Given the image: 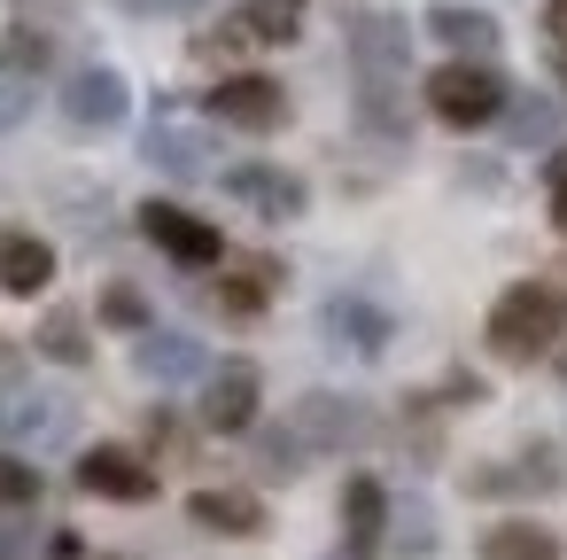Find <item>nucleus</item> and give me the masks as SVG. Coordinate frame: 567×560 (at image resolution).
Segmentation results:
<instances>
[{
  "mask_svg": "<svg viewBox=\"0 0 567 560\" xmlns=\"http://www.w3.org/2000/svg\"><path fill=\"white\" fill-rule=\"evenodd\" d=\"M497 118H505V141L513 149H551L559 141V102L551 94H505Z\"/></svg>",
  "mask_w": 567,
  "mask_h": 560,
  "instance_id": "obj_16",
  "label": "nucleus"
},
{
  "mask_svg": "<svg viewBox=\"0 0 567 560\" xmlns=\"http://www.w3.org/2000/svg\"><path fill=\"white\" fill-rule=\"evenodd\" d=\"M303 459H311V444H303L296 428H265V436H257V467H265L272 482H288V475H303Z\"/></svg>",
  "mask_w": 567,
  "mask_h": 560,
  "instance_id": "obj_22",
  "label": "nucleus"
},
{
  "mask_svg": "<svg viewBox=\"0 0 567 560\" xmlns=\"http://www.w3.org/2000/svg\"><path fill=\"white\" fill-rule=\"evenodd\" d=\"M32 350L55 358V366H86V358H94V327H86L79 312H48L40 335H32Z\"/></svg>",
  "mask_w": 567,
  "mask_h": 560,
  "instance_id": "obj_19",
  "label": "nucleus"
},
{
  "mask_svg": "<svg viewBox=\"0 0 567 560\" xmlns=\"http://www.w3.org/2000/svg\"><path fill=\"white\" fill-rule=\"evenodd\" d=\"M342 529H350V552H358V560L381 544V529H389V498H381L373 475H358V482L342 490Z\"/></svg>",
  "mask_w": 567,
  "mask_h": 560,
  "instance_id": "obj_18",
  "label": "nucleus"
},
{
  "mask_svg": "<svg viewBox=\"0 0 567 560\" xmlns=\"http://www.w3.org/2000/svg\"><path fill=\"white\" fill-rule=\"evenodd\" d=\"M187 513H195V529H218V537H257L265 529V506L249 490H195Z\"/></svg>",
  "mask_w": 567,
  "mask_h": 560,
  "instance_id": "obj_15",
  "label": "nucleus"
},
{
  "mask_svg": "<svg viewBox=\"0 0 567 560\" xmlns=\"http://www.w3.org/2000/svg\"><path fill=\"white\" fill-rule=\"evenodd\" d=\"M482 560H559V537L536 529V521H497L482 537Z\"/></svg>",
  "mask_w": 567,
  "mask_h": 560,
  "instance_id": "obj_20",
  "label": "nucleus"
},
{
  "mask_svg": "<svg viewBox=\"0 0 567 560\" xmlns=\"http://www.w3.org/2000/svg\"><path fill=\"white\" fill-rule=\"evenodd\" d=\"M55 281V250L40 234H0V288L9 296H40Z\"/></svg>",
  "mask_w": 567,
  "mask_h": 560,
  "instance_id": "obj_13",
  "label": "nucleus"
},
{
  "mask_svg": "<svg viewBox=\"0 0 567 560\" xmlns=\"http://www.w3.org/2000/svg\"><path fill=\"white\" fill-rule=\"evenodd\" d=\"M125 110H133V94H125V79L110 63H86V71L63 79V118L79 133H110V125H125Z\"/></svg>",
  "mask_w": 567,
  "mask_h": 560,
  "instance_id": "obj_4",
  "label": "nucleus"
},
{
  "mask_svg": "<svg viewBox=\"0 0 567 560\" xmlns=\"http://www.w3.org/2000/svg\"><path fill=\"white\" fill-rule=\"evenodd\" d=\"M40 498V467L17 459V451H0V513H24Z\"/></svg>",
  "mask_w": 567,
  "mask_h": 560,
  "instance_id": "obj_23",
  "label": "nucleus"
},
{
  "mask_svg": "<svg viewBox=\"0 0 567 560\" xmlns=\"http://www.w3.org/2000/svg\"><path fill=\"white\" fill-rule=\"evenodd\" d=\"M551 226H559V234H567V164H559V172H551Z\"/></svg>",
  "mask_w": 567,
  "mask_h": 560,
  "instance_id": "obj_28",
  "label": "nucleus"
},
{
  "mask_svg": "<svg viewBox=\"0 0 567 560\" xmlns=\"http://www.w3.org/2000/svg\"><path fill=\"white\" fill-rule=\"evenodd\" d=\"M141 234H148V242H156L172 265H195V273L226 257V234H218L210 218L179 211V203H148V211H141Z\"/></svg>",
  "mask_w": 567,
  "mask_h": 560,
  "instance_id": "obj_3",
  "label": "nucleus"
},
{
  "mask_svg": "<svg viewBox=\"0 0 567 560\" xmlns=\"http://www.w3.org/2000/svg\"><path fill=\"white\" fill-rule=\"evenodd\" d=\"M210 118L218 125H241V133H272L288 118V102H280V86L265 71H241V79H218L210 86Z\"/></svg>",
  "mask_w": 567,
  "mask_h": 560,
  "instance_id": "obj_6",
  "label": "nucleus"
},
{
  "mask_svg": "<svg viewBox=\"0 0 567 560\" xmlns=\"http://www.w3.org/2000/svg\"><path fill=\"white\" fill-rule=\"evenodd\" d=\"M280 9H303V0H280Z\"/></svg>",
  "mask_w": 567,
  "mask_h": 560,
  "instance_id": "obj_30",
  "label": "nucleus"
},
{
  "mask_svg": "<svg viewBox=\"0 0 567 560\" xmlns=\"http://www.w3.org/2000/svg\"><path fill=\"white\" fill-rule=\"evenodd\" d=\"M427 32H435L451 55H466V63H482V55L497 48V17H482V9H458V0L427 9Z\"/></svg>",
  "mask_w": 567,
  "mask_h": 560,
  "instance_id": "obj_14",
  "label": "nucleus"
},
{
  "mask_svg": "<svg viewBox=\"0 0 567 560\" xmlns=\"http://www.w3.org/2000/svg\"><path fill=\"white\" fill-rule=\"evenodd\" d=\"M265 296H272V273H234V281H218V312H226L234 327H249V319L265 312Z\"/></svg>",
  "mask_w": 567,
  "mask_h": 560,
  "instance_id": "obj_21",
  "label": "nucleus"
},
{
  "mask_svg": "<svg viewBox=\"0 0 567 560\" xmlns=\"http://www.w3.org/2000/svg\"><path fill=\"white\" fill-rule=\"evenodd\" d=\"M427 110L443 118V125H489L497 110H505V79L489 71V63H443L435 79H427Z\"/></svg>",
  "mask_w": 567,
  "mask_h": 560,
  "instance_id": "obj_2",
  "label": "nucleus"
},
{
  "mask_svg": "<svg viewBox=\"0 0 567 560\" xmlns=\"http://www.w3.org/2000/svg\"><path fill=\"white\" fill-rule=\"evenodd\" d=\"M559 335H567V288H551V281H513L489 304V350L497 358H544Z\"/></svg>",
  "mask_w": 567,
  "mask_h": 560,
  "instance_id": "obj_1",
  "label": "nucleus"
},
{
  "mask_svg": "<svg viewBox=\"0 0 567 560\" xmlns=\"http://www.w3.org/2000/svg\"><path fill=\"white\" fill-rule=\"evenodd\" d=\"M141 156H148L156 172H179V180H195V172H210V133H187V125H156V133L141 141Z\"/></svg>",
  "mask_w": 567,
  "mask_h": 560,
  "instance_id": "obj_17",
  "label": "nucleus"
},
{
  "mask_svg": "<svg viewBox=\"0 0 567 560\" xmlns=\"http://www.w3.org/2000/svg\"><path fill=\"white\" fill-rule=\"evenodd\" d=\"M257 366L249 358H226L218 374H203V428H218V436H241L249 420H257Z\"/></svg>",
  "mask_w": 567,
  "mask_h": 560,
  "instance_id": "obj_7",
  "label": "nucleus"
},
{
  "mask_svg": "<svg viewBox=\"0 0 567 560\" xmlns=\"http://www.w3.org/2000/svg\"><path fill=\"white\" fill-rule=\"evenodd\" d=\"M226 195L249 203L257 218H303V180L280 172V164H234L226 172Z\"/></svg>",
  "mask_w": 567,
  "mask_h": 560,
  "instance_id": "obj_11",
  "label": "nucleus"
},
{
  "mask_svg": "<svg viewBox=\"0 0 567 560\" xmlns=\"http://www.w3.org/2000/svg\"><path fill=\"white\" fill-rule=\"evenodd\" d=\"M102 319L125 327V335H148V296H141L133 281H110V288H102Z\"/></svg>",
  "mask_w": 567,
  "mask_h": 560,
  "instance_id": "obj_24",
  "label": "nucleus"
},
{
  "mask_svg": "<svg viewBox=\"0 0 567 560\" xmlns=\"http://www.w3.org/2000/svg\"><path fill=\"white\" fill-rule=\"evenodd\" d=\"M0 444H71V405L48 389H9L0 397Z\"/></svg>",
  "mask_w": 567,
  "mask_h": 560,
  "instance_id": "obj_9",
  "label": "nucleus"
},
{
  "mask_svg": "<svg viewBox=\"0 0 567 560\" xmlns=\"http://www.w3.org/2000/svg\"><path fill=\"white\" fill-rule=\"evenodd\" d=\"M544 17H551V32L567 40V0H551V9H544Z\"/></svg>",
  "mask_w": 567,
  "mask_h": 560,
  "instance_id": "obj_29",
  "label": "nucleus"
},
{
  "mask_svg": "<svg viewBox=\"0 0 567 560\" xmlns=\"http://www.w3.org/2000/svg\"><path fill=\"white\" fill-rule=\"evenodd\" d=\"M79 482H86L94 498H117V506L156 498V467H148L141 451H125V444H94V451H79Z\"/></svg>",
  "mask_w": 567,
  "mask_h": 560,
  "instance_id": "obj_5",
  "label": "nucleus"
},
{
  "mask_svg": "<svg viewBox=\"0 0 567 560\" xmlns=\"http://www.w3.org/2000/svg\"><path fill=\"white\" fill-rule=\"evenodd\" d=\"M319 335H327L334 350H350V358H381L389 335H396V319H389L381 304H365V296H334V304L319 312Z\"/></svg>",
  "mask_w": 567,
  "mask_h": 560,
  "instance_id": "obj_8",
  "label": "nucleus"
},
{
  "mask_svg": "<svg viewBox=\"0 0 567 560\" xmlns=\"http://www.w3.org/2000/svg\"><path fill=\"white\" fill-rule=\"evenodd\" d=\"M32 118V86H0V133H17Z\"/></svg>",
  "mask_w": 567,
  "mask_h": 560,
  "instance_id": "obj_25",
  "label": "nucleus"
},
{
  "mask_svg": "<svg viewBox=\"0 0 567 560\" xmlns=\"http://www.w3.org/2000/svg\"><path fill=\"white\" fill-rule=\"evenodd\" d=\"M125 9H133V17H195L203 0H125Z\"/></svg>",
  "mask_w": 567,
  "mask_h": 560,
  "instance_id": "obj_27",
  "label": "nucleus"
},
{
  "mask_svg": "<svg viewBox=\"0 0 567 560\" xmlns=\"http://www.w3.org/2000/svg\"><path fill=\"white\" fill-rule=\"evenodd\" d=\"M133 358H141V374H148L156 389H179V381H203V374H210V350H203L195 335H141Z\"/></svg>",
  "mask_w": 567,
  "mask_h": 560,
  "instance_id": "obj_12",
  "label": "nucleus"
},
{
  "mask_svg": "<svg viewBox=\"0 0 567 560\" xmlns=\"http://www.w3.org/2000/svg\"><path fill=\"white\" fill-rule=\"evenodd\" d=\"M559 374H567V358H559Z\"/></svg>",
  "mask_w": 567,
  "mask_h": 560,
  "instance_id": "obj_31",
  "label": "nucleus"
},
{
  "mask_svg": "<svg viewBox=\"0 0 567 560\" xmlns=\"http://www.w3.org/2000/svg\"><path fill=\"white\" fill-rule=\"evenodd\" d=\"M288 428H296L311 451H350V444H365V405H358V397H327V389H319V397H303V405H296V420H288Z\"/></svg>",
  "mask_w": 567,
  "mask_h": 560,
  "instance_id": "obj_10",
  "label": "nucleus"
},
{
  "mask_svg": "<svg viewBox=\"0 0 567 560\" xmlns=\"http://www.w3.org/2000/svg\"><path fill=\"white\" fill-rule=\"evenodd\" d=\"M24 552H32V529L9 513V521H0V560H24Z\"/></svg>",
  "mask_w": 567,
  "mask_h": 560,
  "instance_id": "obj_26",
  "label": "nucleus"
}]
</instances>
